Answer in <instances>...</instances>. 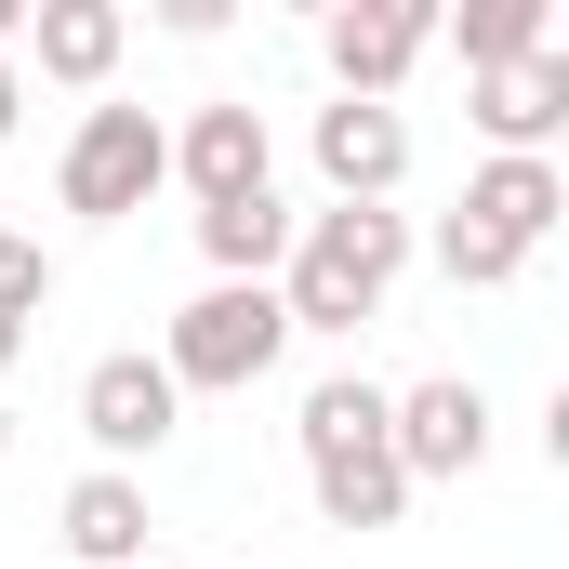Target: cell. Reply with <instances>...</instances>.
<instances>
[{
  "instance_id": "7a4b0ae2",
  "label": "cell",
  "mask_w": 569,
  "mask_h": 569,
  "mask_svg": "<svg viewBox=\"0 0 569 569\" xmlns=\"http://www.w3.org/2000/svg\"><path fill=\"white\" fill-rule=\"evenodd\" d=\"M291 437H305V490H318L331 530H398L411 517V477L385 450V385H358V371L305 385V425Z\"/></svg>"
},
{
  "instance_id": "6da1fadb",
  "label": "cell",
  "mask_w": 569,
  "mask_h": 569,
  "mask_svg": "<svg viewBox=\"0 0 569 569\" xmlns=\"http://www.w3.org/2000/svg\"><path fill=\"white\" fill-rule=\"evenodd\" d=\"M398 266H411V226H398V212H371V199H331V212H305V226H291L279 318H291V331H358V318H385Z\"/></svg>"
},
{
  "instance_id": "30bf717a",
  "label": "cell",
  "mask_w": 569,
  "mask_h": 569,
  "mask_svg": "<svg viewBox=\"0 0 569 569\" xmlns=\"http://www.w3.org/2000/svg\"><path fill=\"white\" fill-rule=\"evenodd\" d=\"M557 212H569V172H557V159H490V172L463 186V226H477V239H503L517 266L557 239Z\"/></svg>"
},
{
  "instance_id": "5b68a950",
  "label": "cell",
  "mask_w": 569,
  "mask_h": 569,
  "mask_svg": "<svg viewBox=\"0 0 569 569\" xmlns=\"http://www.w3.org/2000/svg\"><path fill=\"white\" fill-rule=\"evenodd\" d=\"M385 450H398L411 490H425V477H477V463H490V398H477L463 371H437L411 398H385Z\"/></svg>"
},
{
  "instance_id": "3957f363",
  "label": "cell",
  "mask_w": 569,
  "mask_h": 569,
  "mask_svg": "<svg viewBox=\"0 0 569 569\" xmlns=\"http://www.w3.org/2000/svg\"><path fill=\"white\" fill-rule=\"evenodd\" d=\"M291 358V318H279V279H212L186 318H172V345H159V371H172V398H252L266 371Z\"/></svg>"
},
{
  "instance_id": "5bb4252c",
  "label": "cell",
  "mask_w": 569,
  "mask_h": 569,
  "mask_svg": "<svg viewBox=\"0 0 569 569\" xmlns=\"http://www.w3.org/2000/svg\"><path fill=\"white\" fill-rule=\"evenodd\" d=\"M291 226H305V212H279V186H252V199L199 212V252H212V279H279V266H291Z\"/></svg>"
},
{
  "instance_id": "ffe728a7",
  "label": "cell",
  "mask_w": 569,
  "mask_h": 569,
  "mask_svg": "<svg viewBox=\"0 0 569 569\" xmlns=\"http://www.w3.org/2000/svg\"><path fill=\"white\" fill-rule=\"evenodd\" d=\"M13 27H27V0H0V40H13Z\"/></svg>"
},
{
  "instance_id": "4fadbf2b",
  "label": "cell",
  "mask_w": 569,
  "mask_h": 569,
  "mask_svg": "<svg viewBox=\"0 0 569 569\" xmlns=\"http://www.w3.org/2000/svg\"><path fill=\"white\" fill-rule=\"evenodd\" d=\"M67 557H80V569H146V490H133V477L93 463V477L67 490Z\"/></svg>"
},
{
  "instance_id": "ba28073f",
  "label": "cell",
  "mask_w": 569,
  "mask_h": 569,
  "mask_svg": "<svg viewBox=\"0 0 569 569\" xmlns=\"http://www.w3.org/2000/svg\"><path fill=\"white\" fill-rule=\"evenodd\" d=\"M463 120L490 133V159H543V146L569 133V53L543 40V53H517V67H490Z\"/></svg>"
},
{
  "instance_id": "277c9868",
  "label": "cell",
  "mask_w": 569,
  "mask_h": 569,
  "mask_svg": "<svg viewBox=\"0 0 569 569\" xmlns=\"http://www.w3.org/2000/svg\"><path fill=\"white\" fill-rule=\"evenodd\" d=\"M159 186H172V133H159L146 107H93V120L67 133V159H53V199H67L80 226H120Z\"/></svg>"
},
{
  "instance_id": "9c48e42d",
  "label": "cell",
  "mask_w": 569,
  "mask_h": 569,
  "mask_svg": "<svg viewBox=\"0 0 569 569\" xmlns=\"http://www.w3.org/2000/svg\"><path fill=\"white\" fill-rule=\"evenodd\" d=\"M398 172H411V120H398V107H358V93L318 107V186H331V199H371V212H385Z\"/></svg>"
},
{
  "instance_id": "8992f818",
  "label": "cell",
  "mask_w": 569,
  "mask_h": 569,
  "mask_svg": "<svg viewBox=\"0 0 569 569\" xmlns=\"http://www.w3.org/2000/svg\"><path fill=\"white\" fill-rule=\"evenodd\" d=\"M172 425H186V398H172V371H159L146 345H120V358H93V371H80V437L107 450V477H120L133 450H159Z\"/></svg>"
},
{
  "instance_id": "44dd1931",
  "label": "cell",
  "mask_w": 569,
  "mask_h": 569,
  "mask_svg": "<svg viewBox=\"0 0 569 569\" xmlns=\"http://www.w3.org/2000/svg\"><path fill=\"white\" fill-rule=\"evenodd\" d=\"M0 463H13V411H0Z\"/></svg>"
},
{
  "instance_id": "d6986e66",
  "label": "cell",
  "mask_w": 569,
  "mask_h": 569,
  "mask_svg": "<svg viewBox=\"0 0 569 569\" xmlns=\"http://www.w3.org/2000/svg\"><path fill=\"white\" fill-rule=\"evenodd\" d=\"M13 358H27V331H13V318H0V371H13Z\"/></svg>"
},
{
  "instance_id": "7c38bea8",
  "label": "cell",
  "mask_w": 569,
  "mask_h": 569,
  "mask_svg": "<svg viewBox=\"0 0 569 569\" xmlns=\"http://www.w3.org/2000/svg\"><path fill=\"white\" fill-rule=\"evenodd\" d=\"M27 40H40V80H67V93H93V80L120 67V40H133V13H120V0H27Z\"/></svg>"
},
{
  "instance_id": "52a82bcc",
  "label": "cell",
  "mask_w": 569,
  "mask_h": 569,
  "mask_svg": "<svg viewBox=\"0 0 569 569\" xmlns=\"http://www.w3.org/2000/svg\"><path fill=\"white\" fill-rule=\"evenodd\" d=\"M437 40V13L425 0H345L331 27H318V53H331V80L358 93V107H385L398 80H411V53Z\"/></svg>"
},
{
  "instance_id": "ac0fdd59",
  "label": "cell",
  "mask_w": 569,
  "mask_h": 569,
  "mask_svg": "<svg viewBox=\"0 0 569 569\" xmlns=\"http://www.w3.org/2000/svg\"><path fill=\"white\" fill-rule=\"evenodd\" d=\"M13 120H27V80H13V53H0V146H13Z\"/></svg>"
},
{
  "instance_id": "9a60e30c",
  "label": "cell",
  "mask_w": 569,
  "mask_h": 569,
  "mask_svg": "<svg viewBox=\"0 0 569 569\" xmlns=\"http://www.w3.org/2000/svg\"><path fill=\"white\" fill-rule=\"evenodd\" d=\"M557 40V13L543 0H463V67L490 80V67H517V53H543Z\"/></svg>"
},
{
  "instance_id": "8fae6325",
  "label": "cell",
  "mask_w": 569,
  "mask_h": 569,
  "mask_svg": "<svg viewBox=\"0 0 569 569\" xmlns=\"http://www.w3.org/2000/svg\"><path fill=\"white\" fill-rule=\"evenodd\" d=\"M172 172L199 186V212L252 199V186H266V107H239V93H226V107H199V120L172 133Z\"/></svg>"
},
{
  "instance_id": "e0dca14e",
  "label": "cell",
  "mask_w": 569,
  "mask_h": 569,
  "mask_svg": "<svg viewBox=\"0 0 569 569\" xmlns=\"http://www.w3.org/2000/svg\"><path fill=\"white\" fill-rule=\"evenodd\" d=\"M40 305H53V252H40V239H0V318L27 331Z\"/></svg>"
},
{
  "instance_id": "2e32d148",
  "label": "cell",
  "mask_w": 569,
  "mask_h": 569,
  "mask_svg": "<svg viewBox=\"0 0 569 569\" xmlns=\"http://www.w3.org/2000/svg\"><path fill=\"white\" fill-rule=\"evenodd\" d=\"M437 266H450V291H503V279H517V252H503V239H477L463 212L437 226Z\"/></svg>"
}]
</instances>
